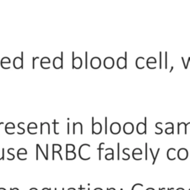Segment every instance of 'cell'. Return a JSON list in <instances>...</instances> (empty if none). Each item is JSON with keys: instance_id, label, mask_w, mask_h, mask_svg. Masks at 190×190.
<instances>
[{"instance_id": "obj_1", "label": "cell", "mask_w": 190, "mask_h": 190, "mask_svg": "<svg viewBox=\"0 0 190 190\" xmlns=\"http://www.w3.org/2000/svg\"><path fill=\"white\" fill-rule=\"evenodd\" d=\"M79 156L82 160H89L91 159V146L87 143L79 146Z\"/></svg>"}, {"instance_id": "obj_2", "label": "cell", "mask_w": 190, "mask_h": 190, "mask_svg": "<svg viewBox=\"0 0 190 190\" xmlns=\"http://www.w3.org/2000/svg\"><path fill=\"white\" fill-rule=\"evenodd\" d=\"M117 65L118 68L123 69V68H127V52H125V57H121L117 59Z\"/></svg>"}, {"instance_id": "obj_3", "label": "cell", "mask_w": 190, "mask_h": 190, "mask_svg": "<svg viewBox=\"0 0 190 190\" xmlns=\"http://www.w3.org/2000/svg\"><path fill=\"white\" fill-rule=\"evenodd\" d=\"M74 52H72V68H76V69H79L82 67V60L80 57H74Z\"/></svg>"}, {"instance_id": "obj_4", "label": "cell", "mask_w": 190, "mask_h": 190, "mask_svg": "<svg viewBox=\"0 0 190 190\" xmlns=\"http://www.w3.org/2000/svg\"><path fill=\"white\" fill-rule=\"evenodd\" d=\"M62 150V146L60 144H53L52 146V160H55V155H58L60 157L61 160H63V158H62V156L61 155L60 152Z\"/></svg>"}, {"instance_id": "obj_5", "label": "cell", "mask_w": 190, "mask_h": 190, "mask_svg": "<svg viewBox=\"0 0 190 190\" xmlns=\"http://www.w3.org/2000/svg\"><path fill=\"white\" fill-rule=\"evenodd\" d=\"M13 67L16 69L23 68V52L21 53V57H16L13 60Z\"/></svg>"}, {"instance_id": "obj_6", "label": "cell", "mask_w": 190, "mask_h": 190, "mask_svg": "<svg viewBox=\"0 0 190 190\" xmlns=\"http://www.w3.org/2000/svg\"><path fill=\"white\" fill-rule=\"evenodd\" d=\"M61 55L62 57H57L54 58V61H53V65L56 69H60V68H62V65H63V52H61Z\"/></svg>"}, {"instance_id": "obj_7", "label": "cell", "mask_w": 190, "mask_h": 190, "mask_svg": "<svg viewBox=\"0 0 190 190\" xmlns=\"http://www.w3.org/2000/svg\"><path fill=\"white\" fill-rule=\"evenodd\" d=\"M145 122H140L137 125V132L140 135H146V117H145Z\"/></svg>"}, {"instance_id": "obj_8", "label": "cell", "mask_w": 190, "mask_h": 190, "mask_svg": "<svg viewBox=\"0 0 190 190\" xmlns=\"http://www.w3.org/2000/svg\"><path fill=\"white\" fill-rule=\"evenodd\" d=\"M189 156V152L188 150L185 148H181L179 150L177 151V157H178V159L181 160H186L187 157Z\"/></svg>"}, {"instance_id": "obj_9", "label": "cell", "mask_w": 190, "mask_h": 190, "mask_svg": "<svg viewBox=\"0 0 190 190\" xmlns=\"http://www.w3.org/2000/svg\"><path fill=\"white\" fill-rule=\"evenodd\" d=\"M102 132V125L100 123H94V117H92V134L94 135H100Z\"/></svg>"}, {"instance_id": "obj_10", "label": "cell", "mask_w": 190, "mask_h": 190, "mask_svg": "<svg viewBox=\"0 0 190 190\" xmlns=\"http://www.w3.org/2000/svg\"><path fill=\"white\" fill-rule=\"evenodd\" d=\"M91 67L94 69H97L101 66V60L99 57H94L91 60Z\"/></svg>"}, {"instance_id": "obj_11", "label": "cell", "mask_w": 190, "mask_h": 190, "mask_svg": "<svg viewBox=\"0 0 190 190\" xmlns=\"http://www.w3.org/2000/svg\"><path fill=\"white\" fill-rule=\"evenodd\" d=\"M110 131H111V132L113 135H117V134H119L121 131V124L117 122L111 123V126H110Z\"/></svg>"}, {"instance_id": "obj_12", "label": "cell", "mask_w": 190, "mask_h": 190, "mask_svg": "<svg viewBox=\"0 0 190 190\" xmlns=\"http://www.w3.org/2000/svg\"><path fill=\"white\" fill-rule=\"evenodd\" d=\"M103 65H104L105 68H107V69H111V68H112L114 65V59L111 57H106V58L104 60Z\"/></svg>"}, {"instance_id": "obj_13", "label": "cell", "mask_w": 190, "mask_h": 190, "mask_svg": "<svg viewBox=\"0 0 190 190\" xmlns=\"http://www.w3.org/2000/svg\"><path fill=\"white\" fill-rule=\"evenodd\" d=\"M123 132L126 135H131L134 132V125L132 123H125L123 125Z\"/></svg>"}, {"instance_id": "obj_14", "label": "cell", "mask_w": 190, "mask_h": 190, "mask_svg": "<svg viewBox=\"0 0 190 190\" xmlns=\"http://www.w3.org/2000/svg\"><path fill=\"white\" fill-rule=\"evenodd\" d=\"M47 132V135L51 134V126L48 123H41V126H40V134L43 135L44 132Z\"/></svg>"}, {"instance_id": "obj_15", "label": "cell", "mask_w": 190, "mask_h": 190, "mask_svg": "<svg viewBox=\"0 0 190 190\" xmlns=\"http://www.w3.org/2000/svg\"><path fill=\"white\" fill-rule=\"evenodd\" d=\"M28 152L25 148H21L17 151V157L19 160H26L27 159Z\"/></svg>"}, {"instance_id": "obj_16", "label": "cell", "mask_w": 190, "mask_h": 190, "mask_svg": "<svg viewBox=\"0 0 190 190\" xmlns=\"http://www.w3.org/2000/svg\"><path fill=\"white\" fill-rule=\"evenodd\" d=\"M177 150L174 148H170L168 151H167V157L169 160H174L177 158Z\"/></svg>"}, {"instance_id": "obj_17", "label": "cell", "mask_w": 190, "mask_h": 190, "mask_svg": "<svg viewBox=\"0 0 190 190\" xmlns=\"http://www.w3.org/2000/svg\"><path fill=\"white\" fill-rule=\"evenodd\" d=\"M15 125L13 123H8L5 125V132L8 135H13L15 133Z\"/></svg>"}, {"instance_id": "obj_18", "label": "cell", "mask_w": 190, "mask_h": 190, "mask_svg": "<svg viewBox=\"0 0 190 190\" xmlns=\"http://www.w3.org/2000/svg\"><path fill=\"white\" fill-rule=\"evenodd\" d=\"M50 62H51V60L48 57H43L40 61V65L44 69H48L50 68Z\"/></svg>"}, {"instance_id": "obj_19", "label": "cell", "mask_w": 190, "mask_h": 190, "mask_svg": "<svg viewBox=\"0 0 190 190\" xmlns=\"http://www.w3.org/2000/svg\"><path fill=\"white\" fill-rule=\"evenodd\" d=\"M37 129V125L35 123H30L28 125V132L30 135H36L37 132L36 130Z\"/></svg>"}, {"instance_id": "obj_20", "label": "cell", "mask_w": 190, "mask_h": 190, "mask_svg": "<svg viewBox=\"0 0 190 190\" xmlns=\"http://www.w3.org/2000/svg\"><path fill=\"white\" fill-rule=\"evenodd\" d=\"M10 64H11V60L8 57H5L4 58L2 59L1 60V66H2V68L4 69H8L10 68Z\"/></svg>"}, {"instance_id": "obj_21", "label": "cell", "mask_w": 190, "mask_h": 190, "mask_svg": "<svg viewBox=\"0 0 190 190\" xmlns=\"http://www.w3.org/2000/svg\"><path fill=\"white\" fill-rule=\"evenodd\" d=\"M73 134L75 135L77 134V132L79 131L80 135H82V125L81 123L77 122V123H74L73 124Z\"/></svg>"}, {"instance_id": "obj_22", "label": "cell", "mask_w": 190, "mask_h": 190, "mask_svg": "<svg viewBox=\"0 0 190 190\" xmlns=\"http://www.w3.org/2000/svg\"><path fill=\"white\" fill-rule=\"evenodd\" d=\"M136 67L137 68H140V69H142V68H144V58L142 57H140L137 59L136 60Z\"/></svg>"}, {"instance_id": "obj_23", "label": "cell", "mask_w": 190, "mask_h": 190, "mask_svg": "<svg viewBox=\"0 0 190 190\" xmlns=\"http://www.w3.org/2000/svg\"><path fill=\"white\" fill-rule=\"evenodd\" d=\"M142 155V152L140 148H136V149H134L133 152H132V157L136 160H139L138 155Z\"/></svg>"}, {"instance_id": "obj_24", "label": "cell", "mask_w": 190, "mask_h": 190, "mask_svg": "<svg viewBox=\"0 0 190 190\" xmlns=\"http://www.w3.org/2000/svg\"><path fill=\"white\" fill-rule=\"evenodd\" d=\"M36 147H37V149H36V155H37V154H39L40 152V153L43 155V157H45V159L46 160H48V156L46 155V154L44 153V152H43V149L41 148V146H40V144H37V146H36Z\"/></svg>"}, {"instance_id": "obj_25", "label": "cell", "mask_w": 190, "mask_h": 190, "mask_svg": "<svg viewBox=\"0 0 190 190\" xmlns=\"http://www.w3.org/2000/svg\"><path fill=\"white\" fill-rule=\"evenodd\" d=\"M15 151V149L13 148H11L8 150V157H7L8 160H13L15 158V155L13 154V152Z\"/></svg>"}, {"instance_id": "obj_26", "label": "cell", "mask_w": 190, "mask_h": 190, "mask_svg": "<svg viewBox=\"0 0 190 190\" xmlns=\"http://www.w3.org/2000/svg\"><path fill=\"white\" fill-rule=\"evenodd\" d=\"M77 157V155L74 152H66V160H74Z\"/></svg>"}, {"instance_id": "obj_27", "label": "cell", "mask_w": 190, "mask_h": 190, "mask_svg": "<svg viewBox=\"0 0 190 190\" xmlns=\"http://www.w3.org/2000/svg\"><path fill=\"white\" fill-rule=\"evenodd\" d=\"M149 151H150L151 154H152V158H153V162H152V165H154L155 163L156 160H157V156H158V154H159V152H160V148H158V149H157V154H156L155 155H154V152H153V151H152V148H149Z\"/></svg>"}, {"instance_id": "obj_28", "label": "cell", "mask_w": 190, "mask_h": 190, "mask_svg": "<svg viewBox=\"0 0 190 190\" xmlns=\"http://www.w3.org/2000/svg\"><path fill=\"white\" fill-rule=\"evenodd\" d=\"M105 146V142H100V145H99V147L98 149H97V150L99 151V160H101L102 159V151L104 150V149H103V146Z\"/></svg>"}, {"instance_id": "obj_29", "label": "cell", "mask_w": 190, "mask_h": 190, "mask_svg": "<svg viewBox=\"0 0 190 190\" xmlns=\"http://www.w3.org/2000/svg\"><path fill=\"white\" fill-rule=\"evenodd\" d=\"M65 148H66V152H74L75 150V146L73 144H66Z\"/></svg>"}, {"instance_id": "obj_30", "label": "cell", "mask_w": 190, "mask_h": 190, "mask_svg": "<svg viewBox=\"0 0 190 190\" xmlns=\"http://www.w3.org/2000/svg\"><path fill=\"white\" fill-rule=\"evenodd\" d=\"M105 159L107 160H114V151L111 152L110 153H107L105 155Z\"/></svg>"}, {"instance_id": "obj_31", "label": "cell", "mask_w": 190, "mask_h": 190, "mask_svg": "<svg viewBox=\"0 0 190 190\" xmlns=\"http://www.w3.org/2000/svg\"><path fill=\"white\" fill-rule=\"evenodd\" d=\"M132 190H143V185L141 184H136L132 186Z\"/></svg>"}, {"instance_id": "obj_32", "label": "cell", "mask_w": 190, "mask_h": 190, "mask_svg": "<svg viewBox=\"0 0 190 190\" xmlns=\"http://www.w3.org/2000/svg\"><path fill=\"white\" fill-rule=\"evenodd\" d=\"M129 150H130V149H128V148H125V149H123V155H124L126 156V157H125V160H128V159L130 158V155H128V153H126L127 151H129Z\"/></svg>"}, {"instance_id": "obj_33", "label": "cell", "mask_w": 190, "mask_h": 190, "mask_svg": "<svg viewBox=\"0 0 190 190\" xmlns=\"http://www.w3.org/2000/svg\"><path fill=\"white\" fill-rule=\"evenodd\" d=\"M5 149L4 148H2V149H0V160H2L5 159Z\"/></svg>"}, {"instance_id": "obj_34", "label": "cell", "mask_w": 190, "mask_h": 190, "mask_svg": "<svg viewBox=\"0 0 190 190\" xmlns=\"http://www.w3.org/2000/svg\"><path fill=\"white\" fill-rule=\"evenodd\" d=\"M59 123H57V121H54V122H53V124H54V134L55 135H59L58 132H57V124H58Z\"/></svg>"}, {"instance_id": "obj_35", "label": "cell", "mask_w": 190, "mask_h": 190, "mask_svg": "<svg viewBox=\"0 0 190 190\" xmlns=\"http://www.w3.org/2000/svg\"><path fill=\"white\" fill-rule=\"evenodd\" d=\"M121 157H120V142L117 143V160H120Z\"/></svg>"}, {"instance_id": "obj_36", "label": "cell", "mask_w": 190, "mask_h": 190, "mask_svg": "<svg viewBox=\"0 0 190 190\" xmlns=\"http://www.w3.org/2000/svg\"><path fill=\"white\" fill-rule=\"evenodd\" d=\"M145 146H146V154H145V159H146V160H148V143L147 142H146V144H145Z\"/></svg>"}, {"instance_id": "obj_37", "label": "cell", "mask_w": 190, "mask_h": 190, "mask_svg": "<svg viewBox=\"0 0 190 190\" xmlns=\"http://www.w3.org/2000/svg\"><path fill=\"white\" fill-rule=\"evenodd\" d=\"M105 123H106V125H105V134L106 135H107V117H105Z\"/></svg>"}, {"instance_id": "obj_38", "label": "cell", "mask_w": 190, "mask_h": 190, "mask_svg": "<svg viewBox=\"0 0 190 190\" xmlns=\"http://www.w3.org/2000/svg\"><path fill=\"white\" fill-rule=\"evenodd\" d=\"M21 125H22V123H19V124H18V127H19V129L22 130V135H23V134L25 133V128H22V127L21 126Z\"/></svg>"}, {"instance_id": "obj_39", "label": "cell", "mask_w": 190, "mask_h": 190, "mask_svg": "<svg viewBox=\"0 0 190 190\" xmlns=\"http://www.w3.org/2000/svg\"><path fill=\"white\" fill-rule=\"evenodd\" d=\"M165 68H167V52H165Z\"/></svg>"}, {"instance_id": "obj_40", "label": "cell", "mask_w": 190, "mask_h": 190, "mask_svg": "<svg viewBox=\"0 0 190 190\" xmlns=\"http://www.w3.org/2000/svg\"><path fill=\"white\" fill-rule=\"evenodd\" d=\"M39 57H33V68H35V62H36V60H39Z\"/></svg>"}, {"instance_id": "obj_41", "label": "cell", "mask_w": 190, "mask_h": 190, "mask_svg": "<svg viewBox=\"0 0 190 190\" xmlns=\"http://www.w3.org/2000/svg\"><path fill=\"white\" fill-rule=\"evenodd\" d=\"M162 53L160 52V68H162Z\"/></svg>"}, {"instance_id": "obj_42", "label": "cell", "mask_w": 190, "mask_h": 190, "mask_svg": "<svg viewBox=\"0 0 190 190\" xmlns=\"http://www.w3.org/2000/svg\"><path fill=\"white\" fill-rule=\"evenodd\" d=\"M87 59H88V52L86 51V68H88V65H87Z\"/></svg>"}, {"instance_id": "obj_43", "label": "cell", "mask_w": 190, "mask_h": 190, "mask_svg": "<svg viewBox=\"0 0 190 190\" xmlns=\"http://www.w3.org/2000/svg\"><path fill=\"white\" fill-rule=\"evenodd\" d=\"M79 190H88V189L83 188V187H82V186L81 185L80 186H79Z\"/></svg>"}, {"instance_id": "obj_44", "label": "cell", "mask_w": 190, "mask_h": 190, "mask_svg": "<svg viewBox=\"0 0 190 190\" xmlns=\"http://www.w3.org/2000/svg\"><path fill=\"white\" fill-rule=\"evenodd\" d=\"M68 135L70 134V127H69V123H68V132H67Z\"/></svg>"}, {"instance_id": "obj_45", "label": "cell", "mask_w": 190, "mask_h": 190, "mask_svg": "<svg viewBox=\"0 0 190 190\" xmlns=\"http://www.w3.org/2000/svg\"><path fill=\"white\" fill-rule=\"evenodd\" d=\"M10 190H19V189L18 188H16V187H13V188L10 189Z\"/></svg>"}, {"instance_id": "obj_46", "label": "cell", "mask_w": 190, "mask_h": 190, "mask_svg": "<svg viewBox=\"0 0 190 190\" xmlns=\"http://www.w3.org/2000/svg\"><path fill=\"white\" fill-rule=\"evenodd\" d=\"M42 190H51V188H47V187H45V188H43Z\"/></svg>"}, {"instance_id": "obj_47", "label": "cell", "mask_w": 190, "mask_h": 190, "mask_svg": "<svg viewBox=\"0 0 190 190\" xmlns=\"http://www.w3.org/2000/svg\"><path fill=\"white\" fill-rule=\"evenodd\" d=\"M55 190H64V188H55Z\"/></svg>"}, {"instance_id": "obj_48", "label": "cell", "mask_w": 190, "mask_h": 190, "mask_svg": "<svg viewBox=\"0 0 190 190\" xmlns=\"http://www.w3.org/2000/svg\"><path fill=\"white\" fill-rule=\"evenodd\" d=\"M94 190H103V189L102 188H100V187H98V188H95Z\"/></svg>"}, {"instance_id": "obj_49", "label": "cell", "mask_w": 190, "mask_h": 190, "mask_svg": "<svg viewBox=\"0 0 190 190\" xmlns=\"http://www.w3.org/2000/svg\"><path fill=\"white\" fill-rule=\"evenodd\" d=\"M146 190H155V189L154 188H152V187H150V188H147Z\"/></svg>"}, {"instance_id": "obj_50", "label": "cell", "mask_w": 190, "mask_h": 190, "mask_svg": "<svg viewBox=\"0 0 190 190\" xmlns=\"http://www.w3.org/2000/svg\"><path fill=\"white\" fill-rule=\"evenodd\" d=\"M107 190H116V189L114 188H113V187H111V188H107Z\"/></svg>"}, {"instance_id": "obj_51", "label": "cell", "mask_w": 190, "mask_h": 190, "mask_svg": "<svg viewBox=\"0 0 190 190\" xmlns=\"http://www.w3.org/2000/svg\"><path fill=\"white\" fill-rule=\"evenodd\" d=\"M159 190H166V189L163 187V188H159Z\"/></svg>"}, {"instance_id": "obj_52", "label": "cell", "mask_w": 190, "mask_h": 190, "mask_svg": "<svg viewBox=\"0 0 190 190\" xmlns=\"http://www.w3.org/2000/svg\"><path fill=\"white\" fill-rule=\"evenodd\" d=\"M30 190H38L37 189V188H34V187H33V188H31V189H30Z\"/></svg>"}, {"instance_id": "obj_53", "label": "cell", "mask_w": 190, "mask_h": 190, "mask_svg": "<svg viewBox=\"0 0 190 190\" xmlns=\"http://www.w3.org/2000/svg\"><path fill=\"white\" fill-rule=\"evenodd\" d=\"M177 190H185L184 188H177Z\"/></svg>"}, {"instance_id": "obj_54", "label": "cell", "mask_w": 190, "mask_h": 190, "mask_svg": "<svg viewBox=\"0 0 190 190\" xmlns=\"http://www.w3.org/2000/svg\"><path fill=\"white\" fill-rule=\"evenodd\" d=\"M167 190H174V188H173V187H172V188H168Z\"/></svg>"}, {"instance_id": "obj_55", "label": "cell", "mask_w": 190, "mask_h": 190, "mask_svg": "<svg viewBox=\"0 0 190 190\" xmlns=\"http://www.w3.org/2000/svg\"><path fill=\"white\" fill-rule=\"evenodd\" d=\"M0 190H6V189L2 188V187H1V188H0Z\"/></svg>"}, {"instance_id": "obj_56", "label": "cell", "mask_w": 190, "mask_h": 190, "mask_svg": "<svg viewBox=\"0 0 190 190\" xmlns=\"http://www.w3.org/2000/svg\"><path fill=\"white\" fill-rule=\"evenodd\" d=\"M173 68H174V67H172V68H171V70H170V71H169V72H172V70H173Z\"/></svg>"}, {"instance_id": "obj_57", "label": "cell", "mask_w": 190, "mask_h": 190, "mask_svg": "<svg viewBox=\"0 0 190 190\" xmlns=\"http://www.w3.org/2000/svg\"><path fill=\"white\" fill-rule=\"evenodd\" d=\"M3 124H4L3 122H0V125H3Z\"/></svg>"}, {"instance_id": "obj_58", "label": "cell", "mask_w": 190, "mask_h": 190, "mask_svg": "<svg viewBox=\"0 0 190 190\" xmlns=\"http://www.w3.org/2000/svg\"><path fill=\"white\" fill-rule=\"evenodd\" d=\"M88 190H91L90 188H88Z\"/></svg>"}, {"instance_id": "obj_59", "label": "cell", "mask_w": 190, "mask_h": 190, "mask_svg": "<svg viewBox=\"0 0 190 190\" xmlns=\"http://www.w3.org/2000/svg\"><path fill=\"white\" fill-rule=\"evenodd\" d=\"M189 190H190V189H189Z\"/></svg>"}, {"instance_id": "obj_60", "label": "cell", "mask_w": 190, "mask_h": 190, "mask_svg": "<svg viewBox=\"0 0 190 190\" xmlns=\"http://www.w3.org/2000/svg\"><path fill=\"white\" fill-rule=\"evenodd\" d=\"M74 190H76V189H74Z\"/></svg>"}]
</instances>
